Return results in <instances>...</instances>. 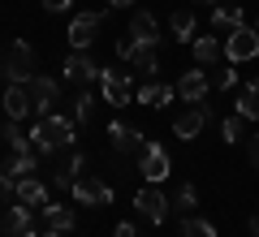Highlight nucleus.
<instances>
[{"label":"nucleus","mask_w":259,"mask_h":237,"mask_svg":"<svg viewBox=\"0 0 259 237\" xmlns=\"http://www.w3.org/2000/svg\"><path fill=\"white\" fill-rule=\"evenodd\" d=\"M130 39H139V43H151V48H156V43H160L156 18H151V13H134V18H130Z\"/></svg>","instance_id":"aec40b11"},{"label":"nucleus","mask_w":259,"mask_h":237,"mask_svg":"<svg viewBox=\"0 0 259 237\" xmlns=\"http://www.w3.org/2000/svg\"><path fill=\"white\" fill-rule=\"evenodd\" d=\"M108 5H112V9H121V5H130V0H108Z\"/></svg>","instance_id":"4c0bfd02"},{"label":"nucleus","mask_w":259,"mask_h":237,"mask_svg":"<svg viewBox=\"0 0 259 237\" xmlns=\"http://www.w3.org/2000/svg\"><path fill=\"white\" fill-rule=\"evenodd\" d=\"M30 143H35V151L44 155V160H52V155L69 151L74 147V117H39V125L30 129Z\"/></svg>","instance_id":"f257e3e1"},{"label":"nucleus","mask_w":259,"mask_h":237,"mask_svg":"<svg viewBox=\"0 0 259 237\" xmlns=\"http://www.w3.org/2000/svg\"><path fill=\"white\" fill-rule=\"evenodd\" d=\"M134 207H139V216H147L151 224H164V220H168V207H173V203H168L164 194L156 190V185H143V190L134 194Z\"/></svg>","instance_id":"1a4fd4ad"},{"label":"nucleus","mask_w":259,"mask_h":237,"mask_svg":"<svg viewBox=\"0 0 259 237\" xmlns=\"http://www.w3.org/2000/svg\"><path fill=\"white\" fill-rule=\"evenodd\" d=\"M190 52H194V61H199V65H212V61H221L225 48L216 43L212 35H203V39H194V43H190Z\"/></svg>","instance_id":"a878e982"},{"label":"nucleus","mask_w":259,"mask_h":237,"mask_svg":"<svg viewBox=\"0 0 259 237\" xmlns=\"http://www.w3.org/2000/svg\"><path fill=\"white\" fill-rule=\"evenodd\" d=\"M91 112H95V95H87V91H78V100L69 104V117H74L78 125H87V121H91Z\"/></svg>","instance_id":"c756f323"},{"label":"nucleus","mask_w":259,"mask_h":237,"mask_svg":"<svg viewBox=\"0 0 259 237\" xmlns=\"http://www.w3.org/2000/svg\"><path fill=\"white\" fill-rule=\"evenodd\" d=\"M117 56H121V61H130L134 69H143L147 78L160 69V56H156V48H151V43H139V39H130V35L117 43Z\"/></svg>","instance_id":"39448f33"},{"label":"nucleus","mask_w":259,"mask_h":237,"mask_svg":"<svg viewBox=\"0 0 259 237\" xmlns=\"http://www.w3.org/2000/svg\"><path fill=\"white\" fill-rule=\"evenodd\" d=\"M207 104H190V108H182V117L173 121V134L182 138V143H190V138H199L203 134V125H207Z\"/></svg>","instance_id":"9d476101"},{"label":"nucleus","mask_w":259,"mask_h":237,"mask_svg":"<svg viewBox=\"0 0 259 237\" xmlns=\"http://www.w3.org/2000/svg\"><path fill=\"white\" fill-rule=\"evenodd\" d=\"M82 164H87V155H82V151H65V160L52 168V185H56V190H69V185L78 181L74 173H82Z\"/></svg>","instance_id":"a211bd4d"},{"label":"nucleus","mask_w":259,"mask_h":237,"mask_svg":"<svg viewBox=\"0 0 259 237\" xmlns=\"http://www.w3.org/2000/svg\"><path fill=\"white\" fill-rule=\"evenodd\" d=\"M233 82H238V73H233V69H229V65H221V69H216V73H212V86H216V91H229V86H233Z\"/></svg>","instance_id":"2f4dec72"},{"label":"nucleus","mask_w":259,"mask_h":237,"mask_svg":"<svg viewBox=\"0 0 259 237\" xmlns=\"http://www.w3.org/2000/svg\"><path fill=\"white\" fill-rule=\"evenodd\" d=\"M168 26H173V35L186 43V39H194V13L190 9H177L173 18H168Z\"/></svg>","instance_id":"cd10ccee"},{"label":"nucleus","mask_w":259,"mask_h":237,"mask_svg":"<svg viewBox=\"0 0 259 237\" xmlns=\"http://www.w3.org/2000/svg\"><path fill=\"white\" fill-rule=\"evenodd\" d=\"M100 95H104V104H112V108H125V104L134 100L130 73L125 69H104L100 73Z\"/></svg>","instance_id":"20e7f679"},{"label":"nucleus","mask_w":259,"mask_h":237,"mask_svg":"<svg viewBox=\"0 0 259 237\" xmlns=\"http://www.w3.org/2000/svg\"><path fill=\"white\" fill-rule=\"evenodd\" d=\"M0 73L9 78V82H30L35 78V48L26 39H13L5 52H0Z\"/></svg>","instance_id":"f03ea898"},{"label":"nucleus","mask_w":259,"mask_h":237,"mask_svg":"<svg viewBox=\"0 0 259 237\" xmlns=\"http://www.w3.org/2000/svg\"><path fill=\"white\" fill-rule=\"evenodd\" d=\"M104 13L100 9H82L74 13V22H69V43H74V52H87V48L95 43V30H100Z\"/></svg>","instance_id":"0eeeda50"},{"label":"nucleus","mask_w":259,"mask_h":237,"mask_svg":"<svg viewBox=\"0 0 259 237\" xmlns=\"http://www.w3.org/2000/svg\"><path fill=\"white\" fill-rule=\"evenodd\" d=\"M255 30H259V18H255Z\"/></svg>","instance_id":"ea45409f"},{"label":"nucleus","mask_w":259,"mask_h":237,"mask_svg":"<svg viewBox=\"0 0 259 237\" xmlns=\"http://www.w3.org/2000/svg\"><path fill=\"white\" fill-rule=\"evenodd\" d=\"M233 112H242L246 121H259V78L246 82V91L238 95V108H233Z\"/></svg>","instance_id":"393cba45"},{"label":"nucleus","mask_w":259,"mask_h":237,"mask_svg":"<svg viewBox=\"0 0 259 237\" xmlns=\"http://www.w3.org/2000/svg\"><path fill=\"white\" fill-rule=\"evenodd\" d=\"M194 203H199V190H194L190 181H182V185H177V194H173V207H182L186 216H190V207H194Z\"/></svg>","instance_id":"7c9ffc66"},{"label":"nucleus","mask_w":259,"mask_h":237,"mask_svg":"<svg viewBox=\"0 0 259 237\" xmlns=\"http://www.w3.org/2000/svg\"><path fill=\"white\" fill-rule=\"evenodd\" d=\"M5 112H9V121H22L35 112V100H30L26 82H9L5 86Z\"/></svg>","instance_id":"dca6fc26"},{"label":"nucleus","mask_w":259,"mask_h":237,"mask_svg":"<svg viewBox=\"0 0 259 237\" xmlns=\"http://www.w3.org/2000/svg\"><path fill=\"white\" fill-rule=\"evenodd\" d=\"M108 143H112V151H121V155H139L143 147H147V138L134 125H125V121H108Z\"/></svg>","instance_id":"9b49d317"},{"label":"nucleus","mask_w":259,"mask_h":237,"mask_svg":"<svg viewBox=\"0 0 259 237\" xmlns=\"http://www.w3.org/2000/svg\"><path fill=\"white\" fill-rule=\"evenodd\" d=\"M112 237H139V228H134V224H117V228H112Z\"/></svg>","instance_id":"f704fd0d"},{"label":"nucleus","mask_w":259,"mask_h":237,"mask_svg":"<svg viewBox=\"0 0 259 237\" xmlns=\"http://www.w3.org/2000/svg\"><path fill=\"white\" fill-rule=\"evenodd\" d=\"M225 56H229L233 65H242V61H255V56H259V30H250V26L229 30V39H225Z\"/></svg>","instance_id":"6e6552de"},{"label":"nucleus","mask_w":259,"mask_h":237,"mask_svg":"<svg viewBox=\"0 0 259 237\" xmlns=\"http://www.w3.org/2000/svg\"><path fill=\"white\" fill-rule=\"evenodd\" d=\"M207 91H212V78H207L203 69L182 73V82H177V95H182L186 104H203V100H207Z\"/></svg>","instance_id":"f3484780"},{"label":"nucleus","mask_w":259,"mask_h":237,"mask_svg":"<svg viewBox=\"0 0 259 237\" xmlns=\"http://www.w3.org/2000/svg\"><path fill=\"white\" fill-rule=\"evenodd\" d=\"M69 194H74L78 207H108L112 203V185H104L100 177H78V181L69 185Z\"/></svg>","instance_id":"423d86ee"},{"label":"nucleus","mask_w":259,"mask_h":237,"mask_svg":"<svg viewBox=\"0 0 259 237\" xmlns=\"http://www.w3.org/2000/svg\"><path fill=\"white\" fill-rule=\"evenodd\" d=\"M26 91H30V100H35L39 117H48V112L56 108V100H61V82H56V78H39V73L26 82Z\"/></svg>","instance_id":"f8f14e48"},{"label":"nucleus","mask_w":259,"mask_h":237,"mask_svg":"<svg viewBox=\"0 0 259 237\" xmlns=\"http://www.w3.org/2000/svg\"><path fill=\"white\" fill-rule=\"evenodd\" d=\"M246 26V13L238 9V5H221V9H212V30H238Z\"/></svg>","instance_id":"4be33fe9"},{"label":"nucleus","mask_w":259,"mask_h":237,"mask_svg":"<svg viewBox=\"0 0 259 237\" xmlns=\"http://www.w3.org/2000/svg\"><path fill=\"white\" fill-rule=\"evenodd\" d=\"M48 190H52V185L39 181V177L30 173V177H22V181L13 185V199L26 203V207H48V203H52V199H48Z\"/></svg>","instance_id":"2eb2a0df"},{"label":"nucleus","mask_w":259,"mask_h":237,"mask_svg":"<svg viewBox=\"0 0 259 237\" xmlns=\"http://www.w3.org/2000/svg\"><path fill=\"white\" fill-rule=\"evenodd\" d=\"M250 237H259V216H255V220H250Z\"/></svg>","instance_id":"e433bc0d"},{"label":"nucleus","mask_w":259,"mask_h":237,"mask_svg":"<svg viewBox=\"0 0 259 237\" xmlns=\"http://www.w3.org/2000/svg\"><path fill=\"white\" fill-rule=\"evenodd\" d=\"M246 125H250V121L242 117V112H233V117H225V121H221V138H225V143H242Z\"/></svg>","instance_id":"bb28decb"},{"label":"nucleus","mask_w":259,"mask_h":237,"mask_svg":"<svg viewBox=\"0 0 259 237\" xmlns=\"http://www.w3.org/2000/svg\"><path fill=\"white\" fill-rule=\"evenodd\" d=\"M74 220H78V216L65 207V203H48V207H44V224L56 228V233H69V228H74Z\"/></svg>","instance_id":"412c9836"},{"label":"nucleus","mask_w":259,"mask_h":237,"mask_svg":"<svg viewBox=\"0 0 259 237\" xmlns=\"http://www.w3.org/2000/svg\"><path fill=\"white\" fill-rule=\"evenodd\" d=\"M139 173L147 177V185H160L168 173H173V160H168V151L160 143H147L139 151Z\"/></svg>","instance_id":"7ed1b4c3"},{"label":"nucleus","mask_w":259,"mask_h":237,"mask_svg":"<svg viewBox=\"0 0 259 237\" xmlns=\"http://www.w3.org/2000/svg\"><path fill=\"white\" fill-rule=\"evenodd\" d=\"M0 134H5V143H9V151H13V155H26V151H35L30 134L18 125V121H5V129H0Z\"/></svg>","instance_id":"5701e85b"},{"label":"nucleus","mask_w":259,"mask_h":237,"mask_svg":"<svg viewBox=\"0 0 259 237\" xmlns=\"http://www.w3.org/2000/svg\"><path fill=\"white\" fill-rule=\"evenodd\" d=\"M177 86H164V82H143L139 86V104L143 108H164V104H173Z\"/></svg>","instance_id":"6ab92c4d"},{"label":"nucleus","mask_w":259,"mask_h":237,"mask_svg":"<svg viewBox=\"0 0 259 237\" xmlns=\"http://www.w3.org/2000/svg\"><path fill=\"white\" fill-rule=\"evenodd\" d=\"M250 164L259 168V134H255V143H250Z\"/></svg>","instance_id":"c9c22d12"},{"label":"nucleus","mask_w":259,"mask_h":237,"mask_svg":"<svg viewBox=\"0 0 259 237\" xmlns=\"http://www.w3.org/2000/svg\"><path fill=\"white\" fill-rule=\"evenodd\" d=\"M0 233L5 237H39L35 233V216H30L26 203H18V207H9L5 216H0Z\"/></svg>","instance_id":"ddd939ff"},{"label":"nucleus","mask_w":259,"mask_h":237,"mask_svg":"<svg viewBox=\"0 0 259 237\" xmlns=\"http://www.w3.org/2000/svg\"><path fill=\"white\" fill-rule=\"evenodd\" d=\"M44 237H65V233H56V228H48V233H44Z\"/></svg>","instance_id":"58836bf2"},{"label":"nucleus","mask_w":259,"mask_h":237,"mask_svg":"<svg viewBox=\"0 0 259 237\" xmlns=\"http://www.w3.org/2000/svg\"><path fill=\"white\" fill-rule=\"evenodd\" d=\"M182 237H216V224H207L203 216H182Z\"/></svg>","instance_id":"c85d7f7f"},{"label":"nucleus","mask_w":259,"mask_h":237,"mask_svg":"<svg viewBox=\"0 0 259 237\" xmlns=\"http://www.w3.org/2000/svg\"><path fill=\"white\" fill-rule=\"evenodd\" d=\"M61 69H65V78H69V82H100V73H104L87 52H69Z\"/></svg>","instance_id":"4468645a"},{"label":"nucleus","mask_w":259,"mask_h":237,"mask_svg":"<svg viewBox=\"0 0 259 237\" xmlns=\"http://www.w3.org/2000/svg\"><path fill=\"white\" fill-rule=\"evenodd\" d=\"M39 160H44V155H39V151H26V155H13L9 164H5V173H9L13 181H22V177H30V173H35V168H39Z\"/></svg>","instance_id":"b1692460"},{"label":"nucleus","mask_w":259,"mask_h":237,"mask_svg":"<svg viewBox=\"0 0 259 237\" xmlns=\"http://www.w3.org/2000/svg\"><path fill=\"white\" fill-rule=\"evenodd\" d=\"M69 5H74V0H44V9H48V13H65Z\"/></svg>","instance_id":"72a5a7b5"},{"label":"nucleus","mask_w":259,"mask_h":237,"mask_svg":"<svg viewBox=\"0 0 259 237\" xmlns=\"http://www.w3.org/2000/svg\"><path fill=\"white\" fill-rule=\"evenodd\" d=\"M13 185H18V181H13V177L5 173V168H0V203H5V199H9V194H13Z\"/></svg>","instance_id":"473e14b6"}]
</instances>
